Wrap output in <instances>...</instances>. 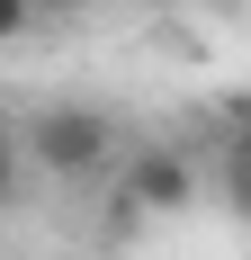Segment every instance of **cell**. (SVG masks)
Here are the masks:
<instances>
[{
    "label": "cell",
    "mask_w": 251,
    "mask_h": 260,
    "mask_svg": "<svg viewBox=\"0 0 251 260\" xmlns=\"http://www.w3.org/2000/svg\"><path fill=\"white\" fill-rule=\"evenodd\" d=\"M27 144H36V161H45L54 180H81V171H99V161H108V144H117V135H108L99 108H45Z\"/></svg>",
    "instance_id": "1"
},
{
    "label": "cell",
    "mask_w": 251,
    "mask_h": 260,
    "mask_svg": "<svg viewBox=\"0 0 251 260\" xmlns=\"http://www.w3.org/2000/svg\"><path fill=\"white\" fill-rule=\"evenodd\" d=\"M125 188H135L144 207H189V198H198V171H189V161H179V153H144V161H135V180H125Z\"/></svg>",
    "instance_id": "2"
},
{
    "label": "cell",
    "mask_w": 251,
    "mask_h": 260,
    "mask_svg": "<svg viewBox=\"0 0 251 260\" xmlns=\"http://www.w3.org/2000/svg\"><path fill=\"white\" fill-rule=\"evenodd\" d=\"M215 188L233 198V215H251V135H242V153L225 161V180H215Z\"/></svg>",
    "instance_id": "3"
},
{
    "label": "cell",
    "mask_w": 251,
    "mask_h": 260,
    "mask_svg": "<svg viewBox=\"0 0 251 260\" xmlns=\"http://www.w3.org/2000/svg\"><path fill=\"white\" fill-rule=\"evenodd\" d=\"M233 126H242V135H251V90H242V99H233Z\"/></svg>",
    "instance_id": "4"
},
{
    "label": "cell",
    "mask_w": 251,
    "mask_h": 260,
    "mask_svg": "<svg viewBox=\"0 0 251 260\" xmlns=\"http://www.w3.org/2000/svg\"><path fill=\"white\" fill-rule=\"evenodd\" d=\"M27 9H45V0H27Z\"/></svg>",
    "instance_id": "5"
}]
</instances>
